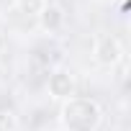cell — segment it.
Segmentation results:
<instances>
[{
  "label": "cell",
  "instance_id": "1",
  "mask_svg": "<svg viewBox=\"0 0 131 131\" xmlns=\"http://www.w3.org/2000/svg\"><path fill=\"white\" fill-rule=\"evenodd\" d=\"M59 118L64 131H95L100 123V108L90 98H70L64 100Z\"/></svg>",
  "mask_w": 131,
  "mask_h": 131
},
{
  "label": "cell",
  "instance_id": "2",
  "mask_svg": "<svg viewBox=\"0 0 131 131\" xmlns=\"http://www.w3.org/2000/svg\"><path fill=\"white\" fill-rule=\"evenodd\" d=\"M93 57H95V62L100 64V67H113V64H118L121 57H123L121 41H118L113 34H100V36H95Z\"/></svg>",
  "mask_w": 131,
  "mask_h": 131
},
{
  "label": "cell",
  "instance_id": "5",
  "mask_svg": "<svg viewBox=\"0 0 131 131\" xmlns=\"http://www.w3.org/2000/svg\"><path fill=\"white\" fill-rule=\"evenodd\" d=\"M44 5H46V0H16V8L23 16H39Z\"/></svg>",
  "mask_w": 131,
  "mask_h": 131
},
{
  "label": "cell",
  "instance_id": "6",
  "mask_svg": "<svg viewBox=\"0 0 131 131\" xmlns=\"http://www.w3.org/2000/svg\"><path fill=\"white\" fill-rule=\"evenodd\" d=\"M0 131H16V118H13V113H0Z\"/></svg>",
  "mask_w": 131,
  "mask_h": 131
},
{
  "label": "cell",
  "instance_id": "4",
  "mask_svg": "<svg viewBox=\"0 0 131 131\" xmlns=\"http://www.w3.org/2000/svg\"><path fill=\"white\" fill-rule=\"evenodd\" d=\"M62 21H64V13H62V8L59 5H54V3H46L44 8H41V13H39V26L44 28V31H57L59 26H62Z\"/></svg>",
  "mask_w": 131,
  "mask_h": 131
},
{
  "label": "cell",
  "instance_id": "3",
  "mask_svg": "<svg viewBox=\"0 0 131 131\" xmlns=\"http://www.w3.org/2000/svg\"><path fill=\"white\" fill-rule=\"evenodd\" d=\"M46 90H49V95L57 98V100H70V98H75V77H72L67 70H57V72L49 75Z\"/></svg>",
  "mask_w": 131,
  "mask_h": 131
}]
</instances>
